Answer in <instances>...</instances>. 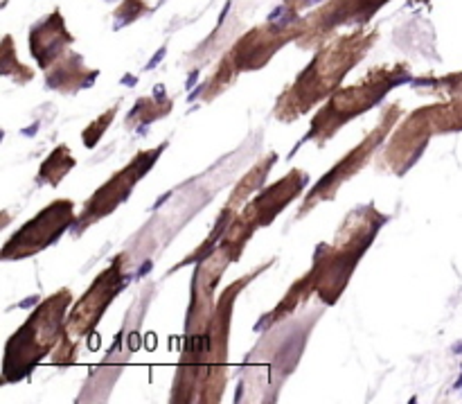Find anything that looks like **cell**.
I'll return each instance as SVG.
<instances>
[]
</instances>
